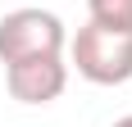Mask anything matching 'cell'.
Wrapping results in <instances>:
<instances>
[{
    "instance_id": "6da1fadb",
    "label": "cell",
    "mask_w": 132,
    "mask_h": 127,
    "mask_svg": "<svg viewBox=\"0 0 132 127\" xmlns=\"http://www.w3.org/2000/svg\"><path fill=\"white\" fill-rule=\"evenodd\" d=\"M68 55H73V68L87 82H96V86H123V82H132V32L128 27L87 23L68 41Z\"/></svg>"
},
{
    "instance_id": "7a4b0ae2",
    "label": "cell",
    "mask_w": 132,
    "mask_h": 127,
    "mask_svg": "<svg viewBox=\"0 0 132 127\" xmlns=\"http://www.w3.org/2000/svg\"><path fill=\"white\" fill-rule=\"evenodd\" d=\"M68 32L59 23V14L50 9H9L0 18V63H18V59H41V55H64Z\"/></svg>"
},
{
    "instance_id": "3957f363",
    "label": "cell",
    "mask_w": 132,
    "mask_h": 127,
    "mask_svg": "<svg viewBox=\"0 0 132 127\" xmlns=\"http://www.w3.org/2000/svg\"><path fill=\"white\" fill-rule=\"evenodd\" d=\"M5 82L18 104H50L68 86V63L64 55H41V59H18L5 63Z\"/></svg>"
},
{
    "instance_id": "277c9868",
    "label": "cell",
    "mask_w": 132,
    "mask_h": 127,
    "mask_svg": "<svg viewBox=\"0 0 132 127\" xmlns=\"http://www.w3.org/2000/svg\"><path fill=\"white\" fill-rule=\"evenodd\" d=\"M87 9H91V23L132 32V0H87Z\"/></svg>"
},
{
    "instance_id": "5b68a950",
    "label": "cell",
    "mask_w": 132,
    "mask_h": 127,
    "mask_svg": "<svg viewBox=\"0 0 132 127\" xmlns=\"http://www.w3.org/2000/svg\"><path fill=\"white\" fill-rule=\"evenodd\" d=\"M114 127H132V114H123V118H119V123H114Z\"/></svg>"
}]
</instances>
